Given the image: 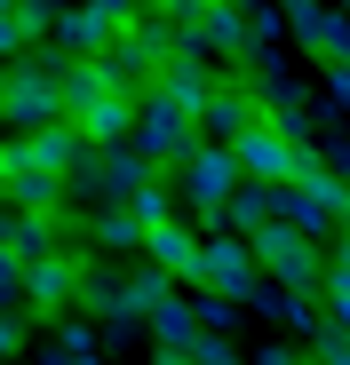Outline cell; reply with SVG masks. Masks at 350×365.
<instances>
[{"label": "cell", "instance_id": "obj_12", "mask_svg": "<svg viewBox=\"0 0 350 365\" xmlns=\"http://www.w3.org/2000/svg\"><path fill=\"white\" fill-rule=\"evenodd\" d=\"M16 278H24V302H32V310H64V302H72V278H80V255H72V247H48V255L16 262Z\"/></svg>", "mask_w": 350, "mask_h": 365}, {"label": "cell", "instance_id": "obj_13", "mask_svg": "<svg viewBox=\"0 0 350 365\" xmlns=\"http://www.w3.org/2000/svg\"><path fill=\"white\" fill-rule=\"evenodd\" d=\"M16 143H24V159L48 167V175H72V167L88 159V135L72 128V119H48V128H32V135H16Z\"/></svg>", "mask_w": 350, "mask_h": 365}, {"label": "cell", "instance_id": "obj_3", "mask_svg": "<svg viewBox=\"0 0 350 365\" xmlns=\"http://www.w3.org/2000/svg\"><path fill=\"white\" fill-rule=\"evenodd\" d=\"M120 143H128L144 167H175L199 135H191V111H184V103H167L159 88H144V96L128 103V135H120Z\"/></svg>", "mask_w": 350, "mask_h": 365}, {"label": "cell", "instance_id": "obj_4", "mask_svg": "<svg viewBox=\"0 0 350 365\" xmlns=\"http://www.w3.org/2000/svg\"><path fill=\"white\" fill-rule=\"evenodd\" d=\"M223 151H231V167H239V182H286V175H311V167H326V151H311V143H286V135L271 128V119L239 128Z\"/></svg>", "mask_w": 350, "mask_h": 365}, {"label": "cell", "instance_id": "obj_25", "mask_svg": "<svg viewBox=\"0 0 350 365\" xmlns=\"http://www.w3.org/2000/svg\"><path fill=\"white\" fill-rule=\"evenodd\" d=\"M9 56H24V32H16V16L0 9V64H9Z\"/></svg>", "mask_w": 350, "mask_h": 365}, {"label": "cell", "instance_id": "obj_14", "mask_svg": "<svg viewBox=\"0 0 350 365\" xmlns=\"http://www.w3.org/2000/svg\"><path fill=\"white\" fill-rule=\"evenodd\" d=\"M111 32H120V24H111L96 0H72V9H56V24H48V40L64 48V56H96Z\"/></svg>", "mask_w": 350, "mask_h": 365}, {"label": "cell", "instance_id": "obj_29", "mask_svg": "<svg viewBox=\"0 0 350 365\" xmlns=\"http://www.w3.org/2000/svg\"><path fill=\"white\" fill-rule=\"evenodd\" d=\"M0 9H9V0H0Z\"/></svg>", "mask_w": 350, "mask_h": 365}, {"label": "cell", "instance_id": "obj_2", "mask_svg": "<svg viewBox=\"0 0 350 365\" xmlns=\"http://www.w3.org/2000/svg\"><path fill=\"white\" fill-rule=\"evenodd\" d=\"M159 64H167V24H159V16H136V24H120V32L96 48L104 88H111V96H128V103L159 80Z\"/></svg>", "mask_w": 350, "mask_h": 365}, {"label": "cell", "instance_id": "obj_5", "mask_svg": "<svg viewBox=\"0 0 350 365\" xmlns=\"http://www.w3.org/2000/svg\"><path fill=\"white\" fill-rule=\"evenodd\" d=\"M184 278H191L199 294L247 302V294H255V255H247V238H239V230H199V247H191Z\"/></svg>", "mask_w": 350, "mask_h": 365}, {"label": "cell", "instance_id": "obj_30", "mask_svg": "<svg viewBox=\"0 0 350 365\" xmlns=\"http://www.w3.org/2000/svg\"><path fill=\"white\" fill-rule=\"evenodd\" d=\"M0 135H9V128H0Z\"/></svg>", "mask_w": 350, "mask_h": 365}, {"label": "cell", "instance_id": "obj_6", "mask_svg": "<svg viewBox=\"0 0 350 365\" xmlns=\"http://www.w3.org/2000/svg\"><path fill=\"white\" fill-rule=\"evenodd\" d=\"M342 215H350V191H342L334 167H311V175H286L279 182V222H295L311 238H334Z\"/></svg>", "mask_w": 350, "mask_h": 365}, {"label": "cell", "instance_id": "obj_20", "mask_svg": "<svg viewBox=\"0 0 350 365\" xmlns=\"http://www.w3.org/2000/svg\"><path fill=\"white\" fill-rule=\"evenodd\" d=\"M136 238H144V222L128 207H96V247H136Z\"/></svg>", "mask_w": 350, "mask_h": 365}, {"label": "cell", "instance_id": "obj_19", "mask_svg": "<svg viewBox=\"0 0 350 365\" xmlns=\"http://www.w3.org/2000/svg\"><path fill=\"white\" fill-rule=\"evenodd\" d=\"M40 365H104V349H96V326L64 318V326H56V341H48V357H40Z\"/></svg>", "mask_w": 350, "mask_h": 365}, {"label": "cell", "instance_id": "obj_9", "mask_svg": "<svg viewBox=\"0 0 350 365\" xmlns=\"http://www.w3.org/2000/svg\"><path fill=\"white\" fill-rule=\"evenodd\" d=\"M279 32H295L319 64H342L350 56V24H342L334 0H279Z\"/></svg>", "mask_w": 350, "mask_h": 365}, {"label": "cell", "instance_id": "obj_17", "mask_svg": "<svg viewBox=\"0 0 350 365\" xmlns=\"http://www.w3.org/2000/svg\"><path fill=\"white\" fill-rule=\"evenodd\" d=\"M144 334H151V349H191V341H199V318H191V302L159 294L151 310H144Z\"/></svg>", "mask_w": 350, "mask_h": 365}, {"label": "cell", "instance_id": "obj_24", "mask_svg": "<svg viewBox=\"0 0 350 365\" xmlns=\"http://www.w3.org/2000/svg\"><path fill=\"white\" fill-rule=\"evenodd\" d=\"M96 9H104L111 24H136V16H151V0H96Z\"/></svg>", "mask_w": 350, "mask_h": 365}, {"label": "cell", "instance_id": "obj_1", "mask_svg": "<svg viewBox=\"0 0 350 365\" xmlns=\"http://www.w3.org/2000/svg\"><path fill=\"white\" fill-rule=\"evenodd\" d=\"M56 64H64V56H32V48L0 64V128L9 135H32V128H48V119H64Z\"/></svg>", "mask_w": 350, "mask_h": 365}, {"label": "cell", "instance_id": "obj_21", "mask_svg": "<svg viewBox=\"0 0 350 365\" xmlns=\"http://www.w3.org/2000/svg\"><path fill=\"white\" fill-rule=\"evenodd\" d=\"M311 341H319V365H350V341H342V318H319V326H311Z\"/></svg>", "mask_w": 350, "mask_h": 365}, {"label": "cell", "instance_id": "obj_18", "mask_svg": "<svg viewBox=\"0 0 350 365\" xmlns=\"http://www.w3.org/2000/svg\"><path fill=\"white\" fill-rule=\"evenodd\" d=\"M263 222H279V182H239V191L223 199V230H263Z\"/></svg>", "mask_w": 350, "mask_h": 365}, {"label": "cell", "instance_id": "obj_16", "mask_svg": "<svg viewBox=\"0 0 350 365\" xmlns=\"http://www.w3.org/2000/svg\"><path fill=\"white\" fill-rule=\"evenodd\" d=\"M0 199H9L16 215H56V207H64V175H48V167L16 159V175L0 182Z\"/></svg>", "mask_w": 350, "mask_h": 365}, {"label": "cell", "instance_id": "obj_22", "mask_svg": "<svg viewBox=\"0 0 350 365\" xmlns=\"http://www.w3.org/2000/svg\"><path fill=\"white\" fill-rule=\"evenodd\" d=\"M0 310H24V278H16V255L0 247Z\"/></svg>", "mask_w": 350, "mask_h": 365}, {"label": "cell", "instance_id": "obj_23", "mask_svg": "<svg viewBox=\"0 0 350 365\" xmlns=\"http://www.w3.org/2000/svg\"><path fill=\"white\" fill-rule=\"evenodd\" d=\"M16 349H24V318H16V310H0V365H9Z\"/></svg>", "mask_w": 350, "mask_h": 365}, {"label": "cell", "instance_id": "obj_7", "mask_svg": "<svg viewBox=\"0 0 350 365\" xmlns=\"http://www.w3.org/2000/svg\"><path fill=\"white\" fill-rule=\"evenodd\" d=\"M247 255H255V278H271V286H311L319 262H326V247H319L311 230H295V222L247 230Z\"/></svg>", "mask_w": 350, "mask_h": 365}, {"label": "cell", "instance_id": "obj_26", "mask_svg": "<svg viewBox=\"0 0 350 365\" xmlns=\"http://www.w3.org/2000/svg\"><path fill=\"white\" fill-rule=\"evenodd\" d=\"M350 96V56H342V64H326V103H342Z\"/></svg>", "mask_w": 350, "mask_h": 365}, {"label": "cell", "instance_id": "obj_10", "mask_svg": "<svg viewBox=\"0 0 350 365\" xmlns=\"http://www.w3.org/2000/svg\"><path fill=\"white\" fill-rule=\"evenodd\" d=\"M167 103H184V111H199L215 88H223V72H215V56H199V48H167V64H159V80H151Z\"/></svg>", "mask_w": 350, "mask_h": 365}, {"label": "cell", "instance_id": "obj_27", "mask_svg": "<svg viewBox=\"0 0 350 365\" xmlns=\"http://www.w3.org/2000/svg\"><path fill=\"white\" fill-rule=\"evenodd\" d=\"M16 159H24V143H16V135H0V182L16 175Z\"/></svg>", "mask_w": 350, "mask_h": 365}, {"label": "cell", "instance_id": "obj_11", "mask_svg": "<svg viewBox=\"0 0 350 365\" xmlns=\"http://www.w3.org/2000/svg\"><path fill=\"white\" fill-rule=\"evenodd\" d=\"M255 119H263V96H247L239 80H223L199 111H191V135H207V143H231V135H239V128H255Z\"/></svg>", "mask_w": 350, "mask_h": 365}, {"label": "cell", "instance_id": "obj_15", "mask_svg": "<svg viewBox=\"0 0 350 365\" xmlns=\"http://www.w3.org/2000/svg\"><path fill=\"white\" fill-rule=\"evenodd\" d=\"M191 247H199V230L191 222H144V238H136V255L151 262V270H167V278H184V262H191Z\"/></svg>", "mask_w": 350, "mask_h": 365}, {"label": "cell", "instance_id": "obj_8", "mask_svg": "<svg viewBox=\"0 0 350 365\" xmlns=\"http://www.w3.org/2000/svg\"><path fill=\"white\" fill-rule=\"evenodd\" d=\"M175 175H184V199H175V207H191L199 230H223V199L239 191V167H231V151H223V143H191L184 159H175Z\"/></svg>", "mask_w": 350, "mask_h": 365}, {"label": "cell", "instance_id": "obj_28", "mask_svg": "<svg viewBox=\"0 0 350 365\" xmlns=\"http://www.w3.org/2000/svg\"><path fill=\"white\" fill-rule=\"evenodd\" d=\"M255 365H303V357H295V349H286V341H271V349H263Z\"/></svg>", "mask_w": 350, "mask_h": 365}]
</instances>
